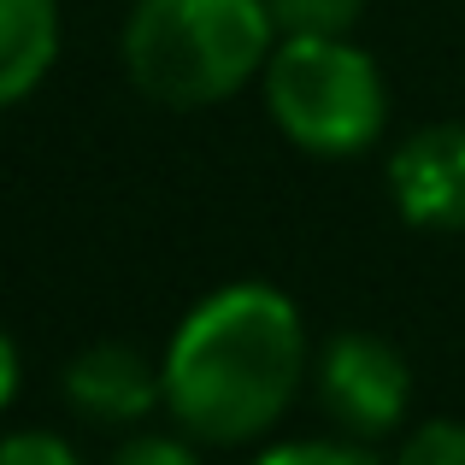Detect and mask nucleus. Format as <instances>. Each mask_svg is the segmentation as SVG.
Returning <instances> with one entry per match:
<instances>
[{
  "label": "nucleus",
  "instance_id": "1",
  "mask_svg": "<svg viewBox=\"0 0 465 465\" xmlns=\"http://www.w3.org/2000/svg\"><path fill=\"white\" fill-rule=\"evenodd\" d=\"M307 365L301 312L272 283H230L177 324L159 383L165 407L201 442H253L283 419Z\"/></svg>",
  "mask_w": 465,
  "mask_h": 465
},
{
  "label": "nucleus",
  "instance_id": "2",
  "mask_svg": "<svg viewBox=\"0 0 465 465\" xmlns=\"http://www.w3.org/2000/svg\"><path fill=\"white\" fill-rule=\"evenodd\" d=\"M277 18L265 0H136L124 65L165 106H213L272 59Z\"/></svg>",
  "mask_w": 465,
  "mask_h": 465
},
{
  "label": "nucleus",
  "instance_id": "3",
  "mask_svg": "<svg viewBox=\"0 0 465 465\" xmlns=\"http://www.w3.org/2000/svg\"><path fill=\"white\" fill-rule=\"evenodd\" d=\"M265 106L295 148L330 159L365 153L389 118L383 71L341 35H283L265 59Z\"/></svg>",
  "mask_w": 465,
  "mask_h": 465
},
{
  "label": "nucleus",
  "instance_id": "4",
  "mask_svg": "<svg viewBox=\"0 0 465 465\" xmlns=\"http://www.w3.org/2000/svg\"><path fill=\"white\" fill-rule=\"evenodd\" d=\"M318 395H324L330 419L353 436H383L401 424L412 401V371L401 360L395 341L348 330L318 353Z\"/></svg>",
  "mask_w": 465,
  "mask_h": 465
},
{
  "label": "nucleus",
  "instance_id": "5",
  "mask_svg": "<svg viewBox=\"0 0 465 465\" xmlns=\"http://www.w3.org/2000/svg\"><path fill=\"white\" fill-rule=\"evenodd\" d=\"M395 206L424 230H465V124H430L389 159Z\"/></svg>",
  "mask_w": 465,
  "mask_h": 465
},
{
  "label": "nucleus",
  "instance_id": "6",
  "mask_svg": "<svg viewBox=\"0 0 465 465\" xmlns=\"http://www.w3.org/2000/svg\"><path fill=\"white\" fill-rule=\"evenodd\" d=\"M65 395L94 424H136L153 401H165V383L148 365V353H136L130 341H94L71 360Z\"/></svg>",
  "mask_w": 465,
  "mask_h": 465
},
{
  "label": "nucleus",
  "instance_id": "7",
  "mask_svg": "<svg viewBox=\"0 0 465 465\" xmlns=\"http://www.w3.org/2000/svg\"><path fill=\"white\" fill-rule=\"evenodd\" d=\"M59 54L54 0H0V106L24 101Z\"/></svg>",
  "mask_w": 465,
  "mask_h": 465
},
{
  "label": "nucleus",
  "instance_id": "8",
  "mask_svg": "<svg viewBox=\"0 0 465 465\" xmlns=\"http://www.w3.org/2000/svg\"><path fill=\"white\" fill-rule=\"evenodd\" d=\"M277 35H348L360 24L365 0H265Z\"/></svg>",
  "mask_w": 465,
  "mask_h": 465
},
{
  "label": "nucleus",
  "instance_id": "9",
  "mask_svg": "<svg viewBox=\"0 0 465 465\" xmlns=\"http://www.w3.org/2000/svg\"><path fill=\"white\" fill-rule=\"evenodd\" d=\"M395 465H465V424L430 419L424 430H412V442L401 448Z\"/></svg>",
  "mask_w": 465,
  "mask_h": 465
},
{
  "label": "nucleus",
  "instance_id": "10",
  "mask_svg": "<svg viewBox=\"0 0 465 465\" xmlns=\"http://www.w3.org/2000/svg\"><path fill=\"white\" fill-rule=\"evenodd\" d=\"M253 465H377V460L353 442H283L272 454H260Z\"/></svg>",
  "mask_w": 465,
  "mask_h": 465
},
{
  "label": "nucleus",
  "instance_id": "11",
  "mask_svg": "<svg viewBox=\"0 0 465 465\" xmlns=\"http://www.w3.org/2000/svg\"><path fill=\"white\" fill-rule=\"evenodd\" d=\"M0 465H83V460L47 430H18L0 442Z\"/></svg>",
  "mask_w": 465,
  "mask_h": 465
},
{
  "label": "nucleus",
  "instance_id": "12",
  "mask_svg": "<svg viewBox=\"0 0 465 465\" xmlns=\"http://www.w3.org/2000/svg\"><path fill=\"white\" fill-rule=\"evenodd\" d=\"M113 465H201V460L183 442H171V436H142V442H130Z\"/></svg>",
  "mask_w": 465,
  "mask_h": 465
},
{
  "label": "nucleus",
  "instance_id": "13",
  "mask_svg": "<svg viewBox=\"0 0 465 465\" xmlns=\"http://www.w3.org/2000/svg\"><path fill=\"white\" fill-rule=\"evenodd\" d=\"M12 395H18V341L0 330V412L12 407Z\"/></svg>",
  "mask_w": 465,
  "mask_h": 465
}]
</instances>
